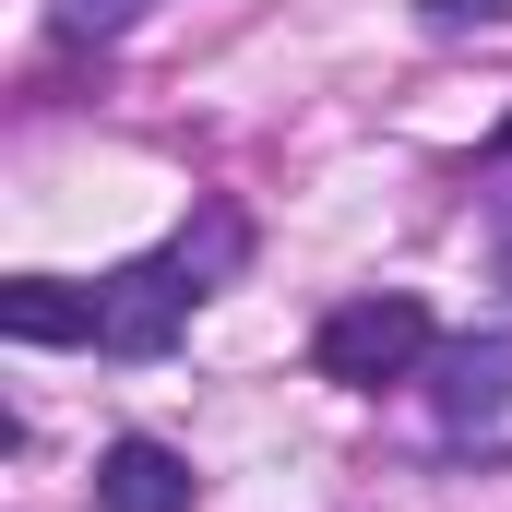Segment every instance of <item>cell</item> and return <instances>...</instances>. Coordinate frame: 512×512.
<instances>
[{
	"label": "cell",
	"instance_id": "1",
	"mask_svg": "<svg viewBox=\"0 0 512 512\" xmlns=\"http://www.w3.org/2000/svg\"><path fill=\"white\" fill-rule=\"evenodd\" d=\"M239 262V215H215L203 239H167L155 262H131L96 286V346L108 358H167L179 346V322H191V298H203V274H227Z\"/></svg>",
	"mask_w": 512,
	"mask_h": 512
},
{
	"label": "cell",
	"instance_id": "2",
	"mask_svg": "<svg viewBox=\"0 0 512 512\" xmlns=\"http://www.w3.org/2000/svg\"><path fill=\"white\" fill-rule=\"evenodd\" d=\"M322 382H346V393H382L405 382L417 358H429V298H405V286H370V298H346L334 322H322Z\"/></svg>",
	"mask_w": 512,
	"mask_h": 512
},
{
	"label": "cell",
	"instance_id": "3",
	"mask_svg": "<svg viewBox=\"0 0 512 512\" xmlns=\"http://www.w3.org/2000/svg\"><path fill=\"white\" fill-rule=\"evenodd\" d=\"M429 405H441L453 429L512 417V334H465V346H441V358H429Z\"/></svg>",
	"mask_w": 512,
	"mask_h": 512
},
{
	"label": "cell",
	"instance_id": "4",
	"mask_svg": "<svg viewBox=\"0 0 512 512\" xmlns=\"http://www.w3.org/2000/svg\"><path fill=\"white\" fill-rule=\"evenodd\" d=\"M96 512H191V465L167 441H108L96 453Z\"/></svg>",
	"mask_w": 512,
	"mask_h": 512
},
{
	"label": "cell",
	"instance_id": "5",
	"mask_svg": "<svg viewBox=\"0 0 512 512\" xmlns=\"http://www.w3.org/2000/svg\"><path fill=\"white\" fill-rule=\"evenodd\" d=\"M0 334L12 346H96V298L60 286V274H12L0 286Z\"/></svg>",
	"mask_w": 512,
	"mask_h": 512
},
{
	"label": "cell",
	"instance_id": "6",
	"mask_svg": "<svg viewBox=\"0 0 512 512\" xmlns=\"http://www.w3.org/2000/svg\"><path fill=\"white\" fill-rule=\"evenodd\" d=\"M429 24H441V36H465V24H512V0H429Z\"/></svg>",
	"mask_w": 512,
	"mask_h": 512
},
{
	"label": "cell",
	"instance_id": "7",
	"mask_svg": "<svg viewBox=\"0 0 512 512\" xmlns=\"http://www.w3.org/2000/svg\"><path fill=\"white\" fill-rule=\"evenodd\" d=\"M120 12H131V0H72V24H120Z\"/></svg>",
	"mask_w": 512,
	"mask_h": 512
},
{
	"label": "cell",
	"instance_id": "8",
	"mask_svg": "<svg viewBox=\"0 0 512 512\" xmlns=\"http://www.w3.org/2000/svg\"><path fill=\"white\" fill-rule=\"evenodd\" d=\"M489 251H501V286H512V203H501V227H489Z\"/></svg>",
	"mask_w": 512,
	"mask_h": 512
},
{
	"label": "cell",
	"instance_id": "9",
	"mask_svg": "<svg viewBox=\"0 0 512 512\" xmlns=\"http://www.w3.org/2000/svg\"><path fill=\"white\" fill-rule=\"evenodd\" d=\"M489 155H501V167H512V108H501V131H489Z\"/></svg>",
	"mask_w": 512,
	"mask_h": 512
}]
</instances>
